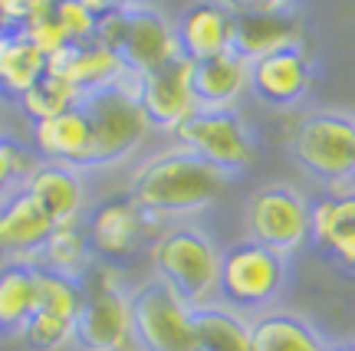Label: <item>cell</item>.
Segmentation results:
<instances>
[{
  "mask_svg": "<svg viewBox=\"0 0 355 351\" xmlns=\"http://www.w3.org/2000/svg\"><path fill=\"white\" fill-rule=\"evenodd\" d=\"M53 220L26 197L24 190L0 204V260L3 263H37Z\"/></svg>",
  "mask_w": 355,
  "mask_h": 351,
  "instance_id": "obj_19",
  "label": "cell"
},
{
  "mask_svg": "<svg viewBox=\"0 0 355 351\" xmlns=\"http://www.w3.org/2000/svg\"><path fill=\"white\" fill-rule=\"evenodd\" d=\"M89 148H92V138H89V118L83 105L66 109L53 118L30 122V151L37 154V161L69 164L83 171L89 161Z\"/></svg>",
  "mask_w": 355,
  "mask_h": 351,
  "instance_id": "obj_18",
  "label": "cell"
},
{
  "mask_svg": "<svg viewBox=\"0 0 355 351\" xmlns=\"http://www.w3.org/2000/svg\"><path fill=\"white\" fill-rule=\"evenodd\" d=\"M132 325L139 351H198L194 309L158 279L132 289Z\"/></svg>",
  "mask_w": 355,
  "mask_h": 351,
  "instance_id": "obj_9",
  "label": "cell"
},
{
  "mask_svg": "<svg viewBox=\"0 0 355 351\" xmlns=\"http://www.w3.org/2000/svg\"><path fill=\"white\" fill-rule=\"evenodd\" d=\"M234 26H237V13H230L220 0H198V3L184 7L175 20L181 56L191 63H201V60L230 53L234 50Z\"/></svg>",
  "mask_w": 355,
  "mask_h": 351,
  "instance_id": "obj_16",
  "label": "cell"
},
{
  "mask_svg": "<svg viewBox=\"0 0 355 351\" xmlns=\"http://www.w3.org/2000/svg\"><path fill=\"white\" fill-rule=\"evenodd\" d=\"M178 148L214 164L227 177H237L257 164V138L237 109H198L171 132Z\"/></svg>",
  "mask_w": 355,
  "mask_h": 351,
  "instance_id": "obj_7",
  "label": "cell"
},
{
  "mask_svg": "<svg viewBox=\"0 0 355 351\" xmlns=\"http://www.w3.org/2000/svg\"><path fill=\"white\" fill-rule=\"evenodd\" d=\"M20 339L33 351H63L66 345H76V322H66V318H56V315L46 312H33L24 332H20Z\"/></svg>",
  "mask_w": 355,
  "mask_h": 351,
  "instance_id": "obj_29",
  "label": "cell"
},
{
  "mask_svg": "<svg viewBox=\"0 0 355 351\" xmlns=\"http://www.w3.org/2000/svg\"><path fill=\"white\" fill-rule=\"evenodd\" d=\"M0 138H3V115H0Z\"/></svg>",
  "mask_w": 355,
  "mask_h": 351,
  "instance_id": "obj_37",
  "label": "cell"
},
{
  "mask_svg": "<svg viewBox=\"0 0 355 351\" xmlns=\"http://www.w3.org/2000/svg\"><path fill=\"white\" fill-rule=\"evenodd\" d=\"M119 56L125 60L132 73H152L158 66L171 63L181 56L178 46V30L152 3L132 0L125 7V33H122V50Z\"/></svg>",
  "mask_w": 355,
  "mask_h": 351,
  "instance_id": "obj_12",
  "label": "cell"
},
{
  "mask_svg": "<svg viewBox=\"0 0 355 351\" xmlns=\"http://www.w3.org/2000/svg\"><path fill=\"white\" fill-rule=\"evenodd\" d=\"M250 92V63L241 53H220L194 63V96L201 109H234Z\"/></svg>",
  "mask_w": 355,
  "mask_h": 351,
  "instance_id": "obj_21",
  "label": "cell"
},
{
  "mask_svg": "<svg viewBox=\"0 0 355 351\" xmlns=\"http://www.w3.org/2000/svg\"><path fill=\"white\" fill-rule=\"evenodd\" d=\"M33 164H37V154L26 148L24 141L10 138V135L0 138V204L24 188V181L33 171Z\"/></svg>",
  "mask_w": 355,
  "mask_h": 351,
  "instance_id": "obj_30",
  "label": "cell"
},
{
  "mask_svg": "<svg viewBox=\"0 0 355 351\" xmlns=\"http://www.w3.org/2000/svg\"><path fill=\"white\" fill-rule=\"evenodd\" d=\"M92 263H96V256H92V246H89L83 220L79 224L53 226V233L46 237V243H43V250L37 256V266L50 269V273H60V276H69V279H83Z\"/></svg>",
  "mask_w": 355,
  "mask_h": 351,
  "instance_id": "obj_26",
  "label": "cell"
},
{
  "mask_svg": "<svg viewBox=\"0 0 355 351\" xmlns=\"http://www.w3.org/2000/svg\"><path fill=\"white\" fill-rule=\"evenodd\" d=\"M230 177L184 148H168L141 161L128 177V197L152 220L207 210L227 190Z\"/></svg>",
  "mask_w": 355,
  "mask_h": 351,
  "instance_id": "obj_1",
  "label": "cell"
},
{
  "mask_svg": "<svg viewBox=\"0 0 355 351\" xmlns=\"http://www.w3.org/2000/svg\"><path fill=\"white\" fill-rule=\"evenodd\" d=\"M20 190H24L26 197L50 217L53 226L79 224L89 210L83 171L69 168V164L37 161L33 164V171L26 174V181H24V188Z\"/></svg>",
  "mask_w": 355,
  "mask_h": 351,
  "instance_id": "obj_14",
  "label": "cell"
},
{
  "mask_svg": "<svg viewBox=\"0 0 355 351\" xmlns=\"http://www.w3.org/2000/svg\"><path fill=\"white\" fill-rule=\"evenodd\" d=\"M56 20L63 26L66 39H69V46H79V43H89V39L96 37V13L89 10L83 0H56Z\"/></svg>",
  "mask_w": 355,
  "mask_h": 351,
  "instance_id": "obj_31",
  "label": "cell"
},
{
  "mask_svg": "<svg viewBox=\"0 0 355 351\" xmlns=\"http://www.w3.org/2000/svg\"><path fill=\"white\" fill-rule=\"evenodd\" d=\"M194 339L198 351H250V315L224 302L194 309Z\"/></svg>",
  "mask_w": 355,
  "mask_h": 351,
  "instance_id": "obj_25",
  "label": "cell"
},
{
  "mask_svg": "<svg viewBox=\"0 0 355 351\" xmlns=\"http://www.w3.org/2000/svg\"><path fill=\"white\" fill-rule=\"evenodd\" d=\"M79 102H83V96L66 79L46 73L17 105L24 109V115L30 122H40V118H53V115L66 112V109H76Z\"/></svg>",
  "mask_w": 355,
  "mask_h": 351,
  "instance_id": "obj_28",
  "label": "cell"
},
{
  "mask_svg": "<svg viewBox=\"0 0 355 351\" xmlns=\"http://www.w3.org/2000/svg\"><path fill=\"white\" fill-rule=\"evenodd\" d=\"M83 226H86L92 256L99 263L119 266L141 250L148 233H155L158 220H152L128 194H115V197H102L92 204L83 217Z\"/></svg>",
  "mask_w": 355,
  "mask_h": 351,
  "instance_id": "obj_10",
  "label": "cell"
},
{
  "mask_svg": "<svg viewBox=\"0 0 355 351\" xmlns=\"http://www.w3.org/2000/svg\"><path fill=\"white\" fill-rule=\"evenodd\" d=\"M3 33H7V24H3V17H0V37H3Z\"/></svg>",
  "mask_w": 355,
  "mask_h": 351,
  "instance_id": "obj_36",
  "label": "cell"
},
{
  "mask_svg": "<svg viewBox=\"0 0 355 351\" xmlns=\"http://www.w3.org/2000/svg\"><path fill=\"white\" fill-rule=\"evenodd\" d=\"M83 282L69 276H60V273H50L37 266V312L56 315V318H66V322H79V312H83Z\"/></svg>",
  "mask_w": 355,
  "mask_h": 351,
  "instance_id": "obj_27",
  "label": "cell"
},
{
  "mask_svg": "<svg viewBox=\"0 0 355 351\" xmlns=\"http://www.w3.org/2000/svg\"><path fill=\"white\" fill-rule=\"evenodd\" d=\"M290 256L260 246L254 240H237L220 250V302L243 315L270 312L286 292Z\"/></svg>",
  "mask_w": 355,
  "mask_h": 351,
  "instance_id": "obj_4",
  "label": "cell"
},
{
  "mask_svg": "<svg viewBox=\"0 0 355 351\" xmlns=\"http://www.w3.org/2000/svg\"><path fill=\"white\" fill-rule=\"evenodd\" d=\"M89 10L96 13V17H102V13H112V10H122V7H128L132 0H83Z\"/></svg>",
  "mask_w": 355,
  "mask_h": 351,
  "instance_id": "obj_34",
  "label": "cell"
},
{
  "mask_svg": "<svg viewBox=\"0 0 355 351\" xmlns=\"http://www.w3.org/2000/svg\"><path fill=\"white\" fill-rule=\"evenodd\" d=\"M89 118V161L83 171H102L128 161L152 135V125L141 112L139 99H132L122 89H105L79 102Z\"/></svg>",
  "mask_w": 355,
  "mask_h": 351,
  "instance_id": "obj_6",
  "label": "cell"
},
{
  "mask_svg": "<svg viewBox=\"0 0 355 351\" xmlns=\"http://www.w3.org/2000/svg\"><path fill=\"white\" fill-rule=\"evenodd\" d=\"M309 197L290 184H263L247 197V240L293 256L309 243Z\"/></svg>",
  "mask_w": 355,
  "mask_h": 351,
  "instance_id": "obj_8",
  "label": "cell"
},
{
  "mask_svg": "<svg viewBox=\"0 0 355 351\" xmlns=\"http://www.w3.org/2000/svg\"><path fill=\"white\" fill-rule=\"evenodd\" d=\"M148 256L155 279L165 282L191 309L220 302V246L201 226L178 224L158 230Z\"/></svg>",
  "mask_w": 355,
  "mask_h": 351,
  "instance_id": "obj_2",
  "label": "cell"
},
{
  "mask_svg": "<svg viewBox=\"0 0 355 351\" xmlns=\"http://www.w3.org/2000/svg\"><path fill=\"white\" fill-rule=\"evenodd\" d=\"M326 351H355V341H332Z\"/></svg>",
  "mask_w": 355,
  "mask_h": 351,
  "instance_id": "obj_35",
  "label": "cell"
},
{
  "mask_svg": "<svg viewBox=\"0 0 355 351\" xmlns=\"http://www.w3.org/2000/svg\"><path fill=\"white\" fill-rule=\"evenodd\" d=\"M135 99H139L148 125L171 135L184 118H191L201 109L198 96H194V63L178 56L152 73H139V96Z\"/></svg>",
  "mask_w": 355,
  "mask_h": 351,
  "instance_id": "obj_11",
  "label": "cell"
},
{
  "mask_svg": "<svg viewBox=\"0 0 355 351\" xmlns=\"http://www.w3.org/2000/svg\"><path fill=\"white\" fill-rule=\"evenodd\" d=\"M46 73L50 56L26 37V30H7L0 37V99L20 102Z\"/></svg>",
  "mask_w": 355,
  "mask_h": 351,
  "instance_id": "obj_22",
  "label": "cell"
},
{
  "mask_svg": "<svg viewBox=\"0 0 355 351\" xmlns=\"http://www.w3.org/2000/svg\"><path fill=\"white\" fill-rule=\"evenodd\" d=\"M53 3L56 0H0V17H3L7 30H26L33 20L46 17Z\"/></svg>",
  "mask_w": 355,
  "mask_h": 351,
  "instance_id": "obj_32",
  "label": "cell"
},
{
  "mask_svg": "<svg viewBox=\"0 0 355 351\" xmlns=\"http://www.w3.org/2000/svg\"><path fill=\"white\" fill-rule=\"evenodd\" d=\"M329 341L309 318L270 309L250 318V351H326Z\"/></svg>",
  "mask_w": 355,
  "mask_h": 351,
  "instance_id": "obj_23",
  "label": "cell"
},
{
  "mask_svg": "<svg viewBox=\"0 0 355 351\" xmlns=\"http://www.w3.org/2000/svg\"><path fill=\"white\" fill-rule=\"evenodd\" d=\"M309 243L332 266L355 276V190L309 204Z\"/></svg>",
  "mask_w": 355,
  "mask_h": 351,
  "instance_id": "obj_15",
  "label": "cell"
},
{
  "mask_svg": "<svg viewBox=\"0 0 355 351\" xmlns=\"http://www.w3.org/2000/svg\"><path fill=\"white\" fill-rule=\"evenodd\" d=\"M290 151L306 174L322 181L332 194L355 190V115H303L293 125Z\"/></svg>",
  "mask_w": 355,
  "mask_h": 351,
  "instance_id": "obj_5",
  "label": "cell"
},
{
  "mask_svg": "<svg viewBox=\"0 0 355 351\" xmlns=\"http://www.w3.org/2000/svg\"><path fill=\"white\" fill-rule=\"evenodd\" d=\"M230 13H279L293 10V0H220Z\"/></svg>",
  "mask_w": 355,
  "mask_h": 351,
  "instance_id": "obj_33",
  "label": "cell"
},
{
  "mask_svg": "<svg viewBox=\"0 0 355 351\" xmlns=\"http://www.w3.org/2000/svg\"><path fill=\"white\" fill-rule=\"evenodd\" d=\"M306 46V30L300 13H241L234 26V53H241L247 63L273 56L279 50Z\"/></svg>",
  "mask_w": 355,
  "mask_h": 351,
  "instance_id": "obj_20",
  "label": "cell"
},
{
  "mask_svg": "<svg viewBox=\"0 0 355 351\" xmlns=\"http://www.w3.org/2000/svg\"><path fill=\"white\" fill-rule=\"evenodd\" d=\"M50 73L66 79L79 96H96L105 89H115L128 75V66L119 53L99 46L96 39L79 43V46H66L63 53L50 56Z\"/></svg>",
  "mask_w": 355,
  "mask_h": 351,
  "instance_id": "obj_17",
  "label": "cell"
},
{
  "mask_svg": "<svg viewBox=\"0 0 355 351\" xmlns=\"http://www.w3.org/2000/svg\"><path fill=\"white\" fill-rule=\"evenodd\" d=\"M37 312V263H0V335H20Z\"/></svg>",
  "mask_w": 355,
  "mask_h": 351,
  "instance_id": "obj_24",
  "label": "cell"
},
{
  "mask_svg": "<svg viewBox=\"0 0 355 351\" xmlns=\"http://www.w3.org/2000/svg\"><path fill=\"white\" fill-rule=\"evenodd\" d=\"M83 312L76 322V345L83 351H139L132 325V289L112 263L89 266L83 279Z\"/></svg>",
  "mask_w": 355,
  "mask_h": 351,
  "instance_id": "obj_3",
  "label": "cell"
},
{
  "mask_svg": "<svg viewBox=\"0 0 355 351\" xmlns=\"http://www.w3.org/2000/svg\"><path fill=\"white\" fill-rule=\"evenodd\" d=\"M313 89V60L306 46L279 50L250 63V92L270 109H293Z\"/></svg>",
  "mask_w": 355,
  "mask_h": 351,
  "instance_id": "obj_13",
  "label": "cell"
}]
</instances>
